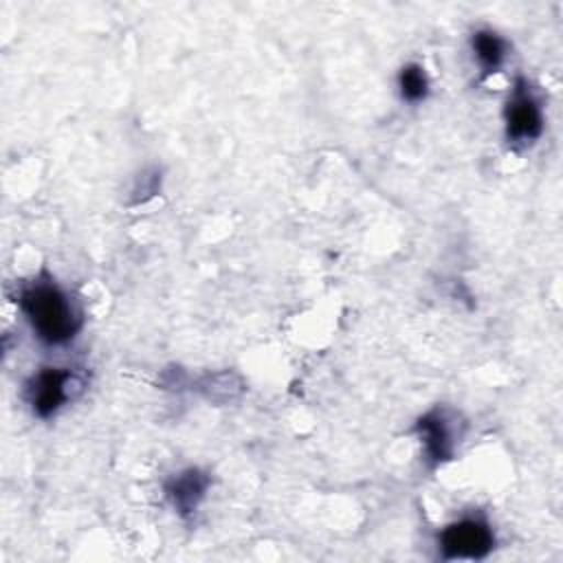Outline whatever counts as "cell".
I'll return each mask as SVG.
<instances>
[{"label": "cell", "mask_w": 563, "mask_h": 563, "mask_svg": "<svg viewBox=\"0 0 563 563\" xmlns=\"http://www.w3.org/2000/svg\"><path fill=\"white\" fill-rule=\"evenodd\" d=\"M18 303L33 332L48 345L68 343L81 330V308L53 279L37 277L22 286Z\"/></svg>", "instance_id": "6da1fadb"}, {"label": "cell", "mask_w": 563, "mask_h": 563, "mask_svg": "<svg viewBox=\"0 0 563 563\" xmlns=\"http://www.w3.org/2000/svg\"><path fill=\"white\" fill-rule=\"evenodd\" d=\"M508 143H534L543 132V110L530 81L517 77L515 88L504 108Z\"/></svg>", "instance_id": "7a4b0ae2"}, {"label": "cell", "mask_w": 563, "mask_h": 563, "mask_svg": "<svg viewBox=\"0 0 563 563\" xmlns=\"http://www.w3.org/2000/svg\"><path fill=\"white\" fill-rule=\"evenodd\" d=\"M442 559H484L495 548V534L488 521L479 517L457 519L438 534Z\"/></svg>", "instance_id": "3957f363"}, {"label": "cell", "mask_w": 563, "mask_h": 563, "mask_svg": "<svg viewBox=\"0 0 563 563\" xmlns=\"http://www.w3.org/2000/svg\"><path fill=\"white\" fill-rule=\"evenodd\" d=\"M81 387L84 383L70 369L42 367L26 383V400L35 416L51 418L68 398H73V391H79Z\"/></svg>", "instance_id": "277c9868"}, {"label": "cell", "mask_w": 563, "mask_h": 563, "mask_svg": "<svg viewBox=\"0 0 563 563\" xmlns=\"http://www.w3.org/2000/svg\"><path fill=\"white\" fill-rule=\"evenodd\" d=\"M455 422L457 418L444 407H435L418 418L413 431L420 438V444L429 464L438 466L453 457L455 444L460 438Z\"/></svg>", "instance_id": "5b68a950"}, {"label": "cell", "mask_w": 563, "mask_h": 563, "mask_svg": "<svg viewBox=\"0 0 563 563\" xmlns=\"http://www.w3.org/2000/svg\"><path fill=\"white\" fill-rule=\"evenodd\" d=\"M209 484H211L209 475L205 471L191 466V468L180 471L178 475H172L165 482V495H167L172 508L180 517H189L196 512V508L205 499Z\"/></svg>", "instance_id": "8992f818"}, {"label": "cell", "mask_w": 563, "mask_h": 563, "mask_svg": "<svg viewBox=\"0 0 563 563\" xmlns=\"http://www.w3.org/2000/svg\"><path fill=\"white\" fill-rule=\"evenodd\" d=\"M471 48L473 55L479 64V68L484 70V75H493L497 73L508 55V44L501 35H497L490 29H477L471 35Z\"/></svg>", "instance_id": "52a82bcc"}, {"label": "cell", "mask_w": 563, "mask_h": 563, "mask_svg": "<svg viewBox=\"0 0 563 563\" xmlns=\"http://www.w3.org/2000/svg\"><path fill=\"white\" fill-rule=\"evenodd\" d=\"M398 90L407 103H420L429 92V77L420 64H407L398 73Z\"/></svg>", "instance_id": "ba28073f"}]
</instances>
